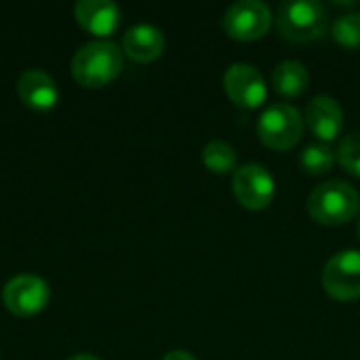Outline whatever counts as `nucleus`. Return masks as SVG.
Returning a JSON list of instances; mask_svg holds the SVG:
<instances>
[{
	"label": "nucleus",
	"mask_w": 360,
	"mask_h": 360,
	"mask_svg": "<svg viewBox=\"0 0 360 360\" xmlns=\"http://www.w3.org/2000/svg\"><path fill=\"white\" fill-rule=\"evenodd\" d=\"M124 57L114 40L97 38L84 42L72 57V74L84 86H101L114 80L122 70Z\"/></svg>",
	"instance_id": "obj_1"
},
{
	"label": "nucleus",
	"mask_w": 360,
	"mask_h": 360,
	"mask_svg": "<svg viewBox=\"0 0 360 360\" xmlns=\"http://www.w3.org/2000/svg\"><path fill=\"white\" fill-rule=\"evenodd\" d=\"M360 211V192L348 181L331 179L312 190L308 196V213L323 226H344Z\"/></svg>",
	"instance_id": "obj_2"
},
{
	"label": "nucleus",
	"mask_w": 360,
	"mask_h": 360,
	"mask_svg": "<svg viewBox=\"0 0 360 360\" xmlns=\"http://www.w3.org/2000/svg\"><path fill=\"white\" fill-rule=\"evenodd\" d=\"M276 23L287 40L306 44L325 34L329 13L319 0H289L278 8Z\"/></svg>",
	"instance_id": "obj_3"
},
{
	"label": "nucleus",
	"mask_w": 360,
	"mask_h": 360,
	"mask_svg": "<svg viewBox=\"0 0 360 360\" xmlns=\"http://www.w3.org/2000/svg\"><path fill=\"white\" fill-rule=\"evenodd\" d=\"M257 135L266 148L287 152L304 137V116L291 103H274L259 116Z\"/></svg>",
	"instance_id": "obj_4"
},
{
	"label": "nucleus",
	"mask_w": 360,
	"mask_h": 360,
	"mask_svg": "<svg viewBox=\"0 0 360 360\" xmlns=\"http://www.w3.org/2000/svg\"><path fill=\"white\" fill-rule=\"evenodd\" d=\"M221 25L230 38L253 42L264 38L272 27V11L262 0H240L226 11Z\"/></svg>",
	"instance_id": "obj_5"
},
{
	"label": "nucleus",
	"mask_w": 360,
	"mask_h": 360,
	"mask_svg": "<svg viewBox=\"0 0 360 360\" xmlns=\"http://www.w3.org/2000/svg\"><path fill=\"white\" fill-rule=\"evenodd\" d=\"M323 289L335 302H354L360 297V251L335 253L323 268Z\"/></svg>",
	"instance_id": "obj_6"
},
{
	"label": "nucleus",
	"mask_w": 360,
	"mask_h": 360,
	"mask_svg": "<svg viewBox=\"0 0 360 360\" xmlns=\"http://www.w3.org/2000/svg\"><path fill=\"white\" fill-rule=\"evenodd\" d=\"M232 188L236 200L249 211H262L270 207L276 192L272 173L259 162H249L238 167L232 177Z\"/></svg>",
	"instance_id": "obj_7"
},
{
	"label": "nucleus",
	"mask_w": 360,
	"mask_h": 360,
	"mask_svg": "<svg viewBox=\"0 0 360 360\" xmlns=\"http://www.w3.org/2000/svg\"><path fill=\"white\" fill-rule=\"evenodd\" d=\"M49 297H51L49 283L42 276L30 272L15 274L13 278L6 281L2 289L4 306L17 316H32L40 312L46 306Z\"/></svg>",
	"instance_id": "obj_8"
},
{
	"label": "nucleus",
	"mask_w": 360,
	"mask_h": 360,
	"mask_svg": "<svg viewBox=\"0 0 360 360\" xmlns=\"http://www.w3.org/2000/svg\"><path fill=\"white\" fill-rule=\"evenodd\" d=\"M224 89L230 101L238 108H259L268 97V86L259 70L251 63H232L224 74Z\"/></svg>",
	"instance_id": "obj_9"
},
{
	"label": "nucleus",
	"mask_w": 360,
	"mask_h": 360,
	"mask_svg": "<svg viewBox=\"0 0 360 360\" xmlns=\"http://www.w3.org/2000/svg\"><path fill=\"white\" fill-rule=\"evenodd\" d=\"M15 89L19 99L34 110H49L59 99V89L55 78L40 68L23 70L17 78Z\"/></svg>",
	"instance_id": "obj_10"
},
{
	"label": "nucleus",
	"mask_w": 360,
	"mask_h": 360,
	"mask_svg": "<svg viewBox=\"0 0 360 360\" xmlns=\"http://www.w3.org/2000/svg\"><path fill=\"white\" fill-rule=\"evenodd\" d=\"M306 122L321 141L329 143L344 129V110L338 99L329 95H319L308 103Z\"/></svg>",
	"instance_id": "obj_11"
},
{
	"label": "nucleus",
	"mask_w": 360,
	"mask_h": 360,
	"mask_svg": "<svg viewBox=\"0 0 360 360\" xmlns=\"http://www.w3.org/2000/svg\"><path fill=\"white\" fill-rule=\"evenodd\" d=\"M122 49L139 63L154 61L165 51V34L152 23H135L124 32Z\"/></svg>",
	"instance_id": "obj_12"
},
{
	"label": "nucleus",
	"mask_w": 360,
	"mask_h": 360,
	"mask_svg": "<svg viewBox=\"0 0 360 360\" xmlns=\"http://www.w3.org/2000/svg\"><path fill=\"white\" fill-rule=\"evenodd\" d=\"M76 19L93 34H110L120 21V6L112 0H78L74 6Z\"/></svg>",
	"instance_id": "obj_13"
},
{
	"label": "nucleus",
	"mask_w": 360,
	"mask_h": 360,
	"mask_svg": "<svg viewBox=\"0 0 360 360\" xmlns=\"http://www.w3.org/2000/svg\"><path fill=\"white\" fill-rule=\"evenodd\" d=\"M272 84L285 97H300L310 84V72L302 61L287 59L272 72Z\"/></svg>",
	"instance_id": "obj_14"
},
{
	"label": "nucleus",
	"mask_w": 360,
	"mask_h": 360,
	"mask_svg": "<svg viewBox=\"0 0 360 360\" xmlns=\"http://www.w3.org/2000/svg\"><path fill=\"white\" fill-rule=\"evenodd\" d=\"M202 162L209 171L224 175V173H230L236 169L238 156H236V150L228 141L215 139L202 148Z\"/></svg>",
	"instance_id": "obj_15"
},
{
	"label": "nucleus",
	"mask_w": 360,
	"mask_h": 360,
	"mask_svg": "<svg viewBox=\"0 0 360 360\" xmlns=\"http://www.w3.org/2000/svg\"><path fill=\"white\" fill-rule=\"evenodd\" d=\"M302 167L310 175H325L333 169L338 154L327 143H312L302 152Z\"/></svg>",
	"instance_id": "obj_16"
},
{
	"label": "nucleus",
	"mask_w": 360,
	"mask_h": 360,
	"mask_svg": "<svg viewBox=\"0 0 360 360\" xmlns=\"http://www.w3.org/2000/svg\"><path fill=\"white\" fill-rule=\"evenodd\" d=\"M331 34L338 44L356 49L360 46V13H346L335 19Z\"/></svg>",
	"instance_id": "obj_17"
},
{
	"label": "nucleus",
	"mask_w": 360,
	"mask_h": 360,
	"mask_svg": "<svg viewBox=\"0 0 360 360\" xmlns=\"http://www.w3.org/2000/svg\"><path fill=\"white\" fill-rule=\"evenodd\" d=\"M338 162L352 175L360 177V131L344 137L338 148Z\"/></svg>",
	"instance_id": "obj_18"
},
{
	"label": "nucleus",
	"mask_w": 360,
	"mask_h": 360,
	"mask_svg": "<svg viewBox=\"0 0 360 360\" xmlns=\"http://www.w3.org/2000/svg\"><path fill=\"white\" fill-rule=\"evenodd\" d=\"M162 360H198L192 352H188V350H171V352H167Z\"/></svg>",
	"instance_id": "obj_19"
},
{
	"label": "nucleus",
	"mask_w": 360,
	"mask_h": 360,
	"mask_svg": "<svg viewBox=\"0 0 360 360\" xmlns=\"http://www.w3.org/2000/svg\"><path fill=\"white\" fill-rule=\"evenodd\" d=\"M68 360H101V359H99V356H95V354H91V352H80V354L70 356Z\"/></svg>",
	"instance_id": "obj_20"
},
{
	"label": "nucleus",
	"mask_w": 360,
	"mask_h": 360,
	"mask_svg": "<svg viewBox=\"0 0 360 360\" xmlns=\"http://www.w3.org/2000/svg\"><path fill=\"white\" fill-rule=\"evenodd\" d=\"M356 234H359V238H360V219H359V224H356Z\"/></svg>",
	"instance_id": "obj_21"
}]
</instances>
